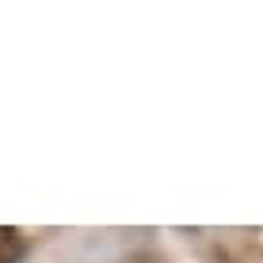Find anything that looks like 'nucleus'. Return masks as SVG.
I'll return each instance as SVG.
<instances>
[{"label":"nucleus","instance_id":"f257e3e1","mask_svg":"<svg viewBox=\"0 0 263 263\" xmlns=\"http://www.w3.org/2000/svg\"><path fill=\"white\" fill-rule=\"evenodd\" d=\"M27 252V240L20 229H4L0 225V263H20Z\"/></svg>","mask_w":263,"mask_h":263}]
</instances>
